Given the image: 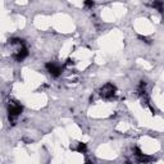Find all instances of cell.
Listing matches in <instances>:
<instances>
[{"label":"cell","mask_w":164,"mask_h":164,"mask_svg":"<svg viewBox=\"0 0 164 164\" xmlns=\"http://www.w3.org/2000/svg\"><path fill=\"white\" fill-rule=\"evenodd\" d=\"M23 106L21 104H18L17 101H14L13 104H10L8 106V114H9V121L12 122V124H15V118L22 113Z\"/></svg>","instance_id":"1"},{"label":"cell","mask_w":164,"mask_h":164,"mask_svg":"<svg viewBox=\"0 0 164 164\" xmlns=\"http://www.w3.org/2000/svg\"><path fill=\"white\" fill-rule=\"evenodd\" d=\"M116 91H117V89L113 83H106L100 90V95H101L104 99H112L116 95Z\"/></svg>","instance_id":"2"},{"label":"cell","mask_w":164,"mask_h":164,"mask_svg":"<svg viewBox=\"0 0 164 164\" xmlns=\"http://www.w3.org/2000/svg\"><path fill=\"white\" fill-rule=\"evenodd\" d=\"M45 68L48 69V72L50 73L53 77H59V76L62 75V67H59L58 64H55V63L53 62H49L45 64Z\"/></svg>","instance_id":"3"},{"label":"cell","mask_w":164,"mask_h":164,"mask_svg":"<svg viewBox=\"0 0 164 164\" xmlns=\"http://www.w3.org/2000/svg\"><path fill=\"white\" fill-rule=\"evenodd\" d=\"M27 56H28V49H27L26 46H22L19 50L13 55V58L15 59V62H22L23 59H26Z\"/></svg>","instance_id":"4"},{"label":"cell","mask_w":164,"mask_h":164,"mask_svg":"<svg viewBox=\"0 0 164 164\" xmlns=\"http://www.w3.org/2000/svg\"><path fill=\"white\" fill-rule=\"evenodd\" d=\"M151 160H153L151 157H147V155H144V154H141V155H138L137 157V162L138 163H149V162H151Z\"/></svg>","instance_id":"5"},{"label":"cell","mask_w":164,"mask_h":164,"mask_svg":"<svg viewBox=\"0 0 164 164\" xmlns=\"http://www.w3.org/2000/svg\"><path fill=\"white\" fill-rule=\"evenodd\" d=\"M153 7L157 8L158 10H159L160 13L164 12V8H163V1L162 0H154V3H153Z\"/></svg>","instance_id":"6"},{"label":"cell","mask_w":164,"mask_h":164,"mask_svg":"<svg viewBox=\"0 0 164 164\" xmlns=\"http://www.w3.org/2000/svg\"><path fill=\"white\" fill-rule=\"evenodd\" d=\"M9 44L10 45H15V44H19V45H23V40L22 39H18V37H13V39L9 40Z\"/></svg>","instance_id":"7"},{"label":"cell","mask_w":164,"mask_h":164,"mask_svg":"<svg viewBox=\"0 0 164 164\" xmlns=\"http://www.w3.org/2000/svg\"><path fill=\"white\" fill-rule=\"evenodd\" d=\"M76 150H77L78 153H86V150H87V146H86V144H78V146L76 147Z\"/></svg>","instance_id":"8"},{"label":"cell","mask_w":164,"mask_h":164,"mask_svg":"<svg viewBox=\"0 0 164 164\" xmlns=\"http://www.w3.org/2000/svg\"><path fill=\"white\" fill-rule=\"evenodd\" d=\"M85 7L86 8H92L94 7V0H86V1H85Z\"/></svg>","instance_id":"9"},{"label":"cell","mask_w":164,"mask_h":164,"mask_svg":"<svg viewBox=\"0 0 164 164\" xmlns=\"http://www.w3.org/2000/svg\"><path fill=\"white\" fill-rule=\"evenodd\" d=\"M138 39H140V40H142L144 42H146V44H150V41H149V39H147V37H144V36H138Z\"/></svg>","instance_id":"10"},{"label":"cell","mask_w":164,"mask_h":164,"mask_svg":"<svg viewBox=\"0 0 164 164\" xmlns=\"http://www.w3.org/2000/svg\"><path fill=\"white\" fill-rule=\"evenodd\" d=\"M133 150H135V153H136V157H138V155H141V154H142V153H141V150L138 149V147H135V149H133Z\"/></svg>","instance_id":"11"}]
</instances>
